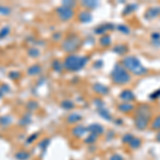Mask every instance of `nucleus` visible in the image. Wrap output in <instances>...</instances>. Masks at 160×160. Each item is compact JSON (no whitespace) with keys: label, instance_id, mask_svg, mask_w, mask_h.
Instances as JSON below:
<instances>
[{"label":"nucleus","instance_id":"nucleus-14","mask_svg":"<svg viewBox=\"0 0 160 160\" xmlns=\"http://www.w3.org/2000/svg\"><path fill=\"white\" fill-rule=\"evenodd\" d=\"M113 52L117 53V55H125V53L128 52L129 48L126 44H117L113 47Z\"/></svg>","mask_w":160,"mask_h":160},{"label":"nucleus","instance_id":"nucleus-31","mask_svg":"<svg viewBox=\"0 0 160 160\" xmlns=\"http://www.w3.org/2000/svg\"><path fill=\"white\" fill-rule=\"evenodd\" d=\"M28 55H29L31 58H38L39 55H41V53H40V50H39V49L32 47V48H30V49L28 50Z\"/></svg>","mask_w":160,"mask_h":160},{"label":"nucleus","instance_id":"nucleus-40","mask_svg":"<svg viewBox=\"0 0 160 160\" xmlns=\"http://www.w3.org/2000/svg\"><path fill=\"white\" fill-rule=\"evenodd\" d=\"M152 40H153V42L160 41V33L159 32H153L152 33Z\"/></svg>","mask_w":160,"mask_h":160},{"label":"nucleus","instance_id":"nucleus-39","mask_svg":"<svg viewBox=\"0 0 160 160\" xmlns=\"http://www.w3.org/2000/svg\"><path fill=\"white\" fill-rule=\"evenodd\" d=\"M109 160H124V158H123V156H121L120 154H113L111 155Z\"/></svg>","mask_w":160,"mask_h":160},{"label":"nucleus","instance_id":"nucleus-18","mask_svg":"<svg viewBox=\"0 0 160 160\" xmlns=\"http://www.w3.org/2000/svg\"><path fill=\"white\" fill-rule=\"evenodd\" d=\"M82 119V117L79 114V113H71V114L67 117V122L69 123V124H75V123H78L79 121H81Z\"/></svg>","mask_w":160,"mask_h":160},{"label":"nucleus","instance_id":"nucleus-35","mask_svg":"<svg viewBox=\"0 0 160 160\" xmlns=\"http://www.w3.org/2000/svg\"><path fill=\"white\" fill-rule=\"evenodd\" d=\"M38 103L36 101H29V103L27 104V108L29 109L30 111H33L35 110V109H38Z\"/></svg>","mask_w":160,"mask_h":160},{"label":"nucleus","instance_id":"nucleus-28","mask_svg":"<svg viewBox=\"0 0 160 160\" xmlns=\"http://www.w3.org/2000/svg\"><path fill=\"white\" fill-rule=\"evenodd\" d=\"M82 6H84L85 8L88 9H95L97 6H98V2L97 1H93V0H87V1H82L81 2Z\"/></svg>","mask_w":160,"mask_h":160},{"label":"nucleus","instance_id":"nucleus-11","mask_svg":"<svg viewBox=\"0 0 160 160\" xmlns=\"http://www.w3.org/2000/svg\"><path fill=\"white\" fill-rule=\"evenodd\" d=\"M113 29H114V26H113L112 24H106V25H103V26H98L94 30V32L96 34H99V35H105L107 31L113 30Z\"/></svg>","mask_w":160,"mask_h":160},{"label":"nucleus","instance_id":"nucleus-8","mask_svg":"<svg viewBox=\"0 0 160 160\" xmlns=\"http://www.w3.org/2000/svg\"><path fill=\"white\" fill-rule=\"evenodd\" d=\"M144 16L148 20L157 18L158 16H160V6H153V8H150L146 12H145Z\"/></svg>","mask_w":160,"mask_h":160},{"label":"nucleus","instance_id":"nucleus-22","mask_svg":"<svg viewBox=\"0 0 160 160\" xmlns=\"http://www.w3.org/2000/svg\"><path fill=\"white\" fill-rule=\"evenodd\" d=\"M138 9V4L136 3H133V4H128V6H126V8L124 9V11H123V14L124 15H130L131 13H133L134 11Z\"/></svg>","mask_w":160,"mask_h":160},{"label":"nucleus","instance_id":"nucleus-29","mask_svg":"<svg viewBox=\"0 0 160 160\" xmlns=\"http://www.w3.org/2000/svg\"><path fill=\"white\" fill-rule=\"evenodd\" d=\"M97 137L96 134H93V133H90L89 136L87 137V138L84 139V142L87 143V144H93L94 142H96L97 141Z\"/></svg>","mask_w":160,"mask_h":160},{"label":"nucleus","instance_id":"nucleus-4","mask_svg":"<svg viewBox=\"0 0 160 160\" xmlns=\"http://www.w3.org/2000/svg\"><path fill=\"white\" fill-rule=\"evenodd\" d=\"M110 76L113 83H115V84H126V83L130 82L131 80L130 74L122 66V64H115Z\"/></svg>","mask_w":160,"mask_h":160},{"label":"nucleus","instance_id":"nucleus-13","mask_svg":"<svg viewBox=\"0 0 160 160\" xmlns=\"http://www.w3.org/2000/svg\"><path fill=\"white\" fill-rule=\"evenodd\" d=\"M134 109V106L133 104L131 103H122L117 106V110L121 111L122 113H129L131 112Z\"/></svg>","mask_w":160,"mask_h":160},{"label":"nucleus","instance_id":"nucleus-37","mask_svg":"<svg viewBox=\"0 0 160 160\" xmlns=\"http://www.w3.org/2000/svg\"><path fill=\"white\" fill-rule=\"evenodd\" d=\"M62 6H67V8H71V9H74V6H76V2L75 1H63Z\"/></svg>","mask_w":160,"mask_h":160},{"label":"nucleus","instance_id":"nucleus-30","mask_svg":"<svg viewBox=\"0 0 160 160\" xmlns=\"http://www.w3.org/2000/svg\"><path fill=\"white\" fill-rule=\"evenodd\" d=\"M133 137H134V136H133L131 133H125L124 136L122 137V142L124 143V144H127V145H128L129 143L131 142V140L133 139Z\"/></svg>","mask_w":160,"mask_h":160},{"label":"nucleus","instance_id":"nucleus-1","mask_svg":"<svg viewBox=\"0 0 160 160\" xmlns=\"http://www.w3.org/2000/svg\"><path fill=\"white\" fill-rule=\"evenodd\" d=\"M152 122V108L147 104L139 105L134 115V126L139 130H144Z\"/></svg>","mask_w":160,"mask_h":160},{"label":"nucleus","instance_id":"nucleus-12","mask_svg":"<svg viewBox=\"0 0 160 160\" xmlns=\"http://www.w3.org/2000/svg\"><path fill=\"white\" fill-rule=\"evenodd\" d=\"M93 90L95 93L101 95H107L109 93V88L105 84H101V83H95V84H93Z\"/></svg>","mask_w":160,"mask_h":160},{"label":"nucleus","instance_id":"nucleus-19","mask_svg":"<svg viewBox=\"0 0 160 160\" xmlns=\"http://www.w3.org/2000/svg\"><path fill=\"white\" fill-rule=\"evenodd\" d=\"M99 44L104 47H108L112 44V40H111L110 35L108 34H105V35H101V39H99Z\"/></svg>","mask_w":160,"mask_h":160},{"label":"nucleus","instance_id":"nucleus-17","mask_svg":"<svg viewBox=\"0 0 160 160\" xmlns=\"http://www.w3.org/2000/svg\"><path fill=\"white\" fill-rule=\"evenodd\" d=\"M128 145L131 150H138V148L142 146V139L139 138V137H133V139L131 140V142Z\"/></svg>","mask_w":160,"mask_h":160},{"label":"nucleus","instance_id":"nucleus-33","mask_svg":"<svg viewBox=\"0 0 160 160\" xmlns=\"http://www.w3.org/2000/svg\"><path fill=\"white\" fill-rule=\"evenodd\" d=\"M117 30H119L120 32H122V33H125V34L130 33V29H129V27L126 26V25H119V26H117Z\"/></svg>","mask_w":160,"mask_h":160},{"label":"nucleus","instance_id":"nucleus-15","mask_svg":"<svg viewBox=\"0 0 160 160\" xmlns=\"http://www.w3.org/2000/svg\"><path fill=\"white\" fill-rule=\"evenodd\" d=\"M72 133H73V134L75 137L80 138V137H82L85 133H88V129H87V127L82 126V125H78V126L74 127Z\"/></svg>","mask_w":160,"mask_h":160},{"label":"nucleus","instance_id":"nucleus-32","mask_svg":"<svg viewBox=\"0 0 160 160\" xmlns=\"http://www.w3.org/2000/svg\"><path fill=\"white\" fill-rule=\"evenodd\" d=\"M0 14L1 15H9V14H11V9L6 6L0 4Z\"/></svg>","mask_w":160,"mask_h":160},{"label":"nucleus","instance_id":"nucleus-38","mask_svg":"<svg viewBox=\"0 0 160 160\" xmlns=\"http://www.w3.org/2000/svg\"><path fill=\"white\" fill-rule=\"evenodd\" d=\"M159 97H160V89H158L155 92H153V93L150 95V99H157V98H159Z\"/></svg>","mask_w":160,"mask_h":160},{"label":"nucleus","instance_id":"nucleus-6","mask_svg":"<svg viewBox=\"0 0 160 160\" xmlns=\"http://www.w3.org/2000/svg\"><path fill=\"white\" fill-rule=\"evenodd\" d=\"M57 15L62 22H68L71 20L72 18L75 16V11L74 9H71V8H67V6H61L57 9Z\"/></svg>","mask_w":160,"mask_h":160},{"label":"nucleus","instance_id":"nucleus-26","mask_svg":"<svg viewBox=\"0 0 160 160\" xmlns=\"http://www.w3.org/2000/svg\"><path fill=\"white\" fill-rule=\"evenodd\" d=\"M98 111H99V115H101L103 119H105L107 121H112V117H111L110 112H109L108 110H106V109L104 108H101L98 109Z\"/></svg>","mask_w":160,"mask_h":160},{"label":"nucleus","instance_id":"nucleus-3","mask_svg":"<svg viewBox=\"0 0 160 160\" xmlns=\"http://www.w3.org/2000/svg\"><path fill=\"white\" fill-rule=\"evenodd\" d=\"M89 60L90 58L88 55L85 57V55H78L72 53V55H68L64 59L63 66L64 68L69 72H78L87 65Z\"/></svg>","mask_w":160,"mask_h":160},{"label":"nucleus","instance_id":"nucleus-20","mask_svg":"<svg viewBox=\"0 0 160 160\" xmlns=\"http://www.w3.org/2000/svg\"><path fill=\"white\" fill-rule=\"evenodd\" d=\"M15 158L17 160H28L30 158V154L26 150H19L15 154Z\"/></svg>","mask_w":160,"mask_h":160},{"label":"nucleus","instance_id":"nucleus-7","mask_svg":"<svg viewBox=\"0 0 160 160\" xmlns=\"http://www.w3.org/2000/svg\"><path fill=\"white\" fill-rule=\"evenodd\" d=\"M120 98L122 99L124 103H131L136 99V96H134V93L131 90H123L120 93Z\"/></svg>","mask_w":160,"mask_h":160},{"label":"nucleus","instance_id":"nucleus-2","mask_svg":"<svg viewBox=\"0 0 160 160\" xmlns=\"http://www.w3.org/2000/svg\"><path fill=\"white\" fill-rule=\"evenodd\" d=\"M122 66L128 73L130 72V73H133L137 76H142L148 72V69L145 66L142 65L141 61L136 55H126V57L123 58Z\"/></svg>","mask_w":160,"mask_h":160},{"label":"nucleus","instance_id":"nucleus-34","mask_svg":"<svg viewBox=\"0 0 160 160\" xmlns=\"http://www.w3.org/2000/svg\"><path fill=\"white\" fill-rule=\"evenodd\" d=\"M49 144H50V139L47 138V139H44V140L40 143L39 146H40V148H42V150H46V148L49 146Z\"/></svg>","mask_w":160,"mask_h":160},{"label":"nucleus","instance_id":"nucleus-36","mask_svg":"<svg viewBox=\"0 0 160 160\" xmlns=\"http://www.w3.org/2000/svg\"><path fill=\"white\" fill-rule=\"evenodd\" d=\"M93 103H94V105H95V106L98 107V109L104 108V101H101V98H95Z\"/></svg>","mask_w":160,"mask_h":160},{"label":"nucleus","instance_id":"nucleus-45","mask_svg":"<svg viewBox=\"0 0 160 160\" xmlns=\"http://www.w3.org/2000/svg\"><path fill=\"white\" fill-rule=\"evenodd\" d=\"M3 95H4L3 91H2V90H1V88H0V98H1V97L3 96Z\"/></svg>","mask_w":160,"mask_h":160},{"label":"nucleus","instance_id":"nucleus-23","mask_svg":"<svg viewBox=\"0 0 160 160\" xmlns=\"http://www.w3.org/2000/svg\"><path fill=\"white\" fill-rule=\"evenodd\" d=\"M51 67H52L53 71L58 72V73H61V72L63 71V68H64L63 63H61L59 60H55V61L51 63Z\"/></svg>","mask_w":160,"mask_h":160},{"label":"nucleus","instance_id":"nucleus-21","mask_svg":"<svg viewBox=\"0 0 160 160\" xmlns=\"http://www.w3.org/2000/svg\"><path fill=\"white\" fill-rule=\"evenodd\" d=\"M150 128L153 130H158V131L160 130V114L157 115L154 120H152V122H150Z\"/></svg>","mask_w":160,"mask_h":160},{"label":"nucleus","instance_id":"nucleus-5","mask_svg":"<svg viewBox=\"0 0 160 160\" xmlns=\"http://www.w3.org/2000/svg\"><path fill=\"white\" fill-rule=\"evenodd\" d=\"M81 46V40L79 36L76 34H72V35L67 36V38L62 42L61 48L65 52H68L72 55V52H75Z\"/></svg>","mask_w":160,"mask_h":160},{"label":"nucleus","instance_id":"nucleus-10","mask_svg":"<svg viewBox=\"0 0 160 160\" xmlns=\"http://www.w3.org/2000/svg\"><path fill=\"white\" fill-rule=\"evenodd\" d=\"M92 18H93L92 13L88 10L82 11V12H80L79 14H78V20H79L80 23H83V24H88V23H90L92 20Z\"/></svg>","mask_w":160,"mask_h":160},{"label":"nucleus","instance_id":"nucleus-24","mask_svg":"<svg viewBox=\"0 0 160 160\" xmlns=\"http://www.w3.org/2000/svg\"><path fill=\"white\" fill-rule=\"evenodd\" d=\"M61 108H63L64 110H72V109L75 108V104H74L72 101L66 99V101H63L61 103Z\"/></svg>","mask_w":160,"mask_h":160},{"label":"nucleus","instance_id":"nucleus-44","mask_svg":"<svg viewBox=\"0 0 160 160\" xmlns=\"http://www.w3.org/2000/svg\"><path fill=\"white\" fill-rule=\"evenodd\" d=\"M156 141L157 142H160V130L158 131V133H157V136H156Z\"/></svg>","mask_w":160,"mask_h":160},{"label":"nucleus","instance_id":"nucleus-41","mask_svg":"<svg viewBox=\"0 0 160 160\" xmlns=\"http://www.w3.org/2000/svg\"><path fill=\"white\" fill-rule=\"evenodd\" d=\"M39 133H34V134H31V136L29 137V138L27 139V143H32L34 140H36V138H38Z\"/></svg>","mask_w":160,"mask_h":160},{"label":"nucleus","instance_id":"nucleus-25","mask_svg":"<svg viewBox=\"0 0 160 160\" xmlns=\"http://www.w3.org/2000/svg\"><path fill=\"white\" fill-rule=\"evenodd\" d=\"M12 123V117H9V115H3V117H0V125L3 127H6L9 125H11Z\"/></svg>","mask_w":160,"mask_h":160},{"label":"nucleus","instance_id":"nucleus-27","mask_svg":"<svg viewBox=\"0 0 160 160\" xmlns=\"http://www.w3.org/2000/svg\"><path fill=\"white\" fill-rule=\"evenodd\" d=\"M11 32V28L10 26H4L2 27L1 29H0V40H2V39H6V36L10 34Z\"/></svg>","mask_w":160,"mask_h":160},{"label":"nucleus","instance_id":"nucleus-9","mask_svg":"<svg viewBox=\"0 0 160 160\" xmlns=\"http://www.w3.org/2000/svg\"><path fill=\"white\" fill-rule=\"evenodd\" d=\"M87 129L90 133L96 134V136H101V134H103L104 131H105V128L99 124H91L89 127H87Z\"/></svg>","mask_w":160,"mask_h":160},{"label":"nucleus","instance_id":"nucleus-42","mask_svg":"<svg viewBox=\"0 0 160 160\" xmlns=\"http://www.w3.org/2000/svg\"><path fill=\"white\" fill-rule=\"evenodd\" d=\"M10 77L12 79H18L20 77V74L17 73V72H12V73H10Z\"/></svg>","mask_w":160,"mask_h":160},{"label":"nucleus","instance_id":"nucleus-16","mask_svg":"<svg viewBox=\"0 0 160 160\" xmlns=\"http://www.w3.org/2000/svg\"><path fill=\"white\" fill-rule=\"evenodd\" d=\"M27 73H28V75H30V76H38L39 74L42 73V66L40 64L31 65L27 69Z\"/></svg>","mask_w":160,"mask_h":160},{"label":"nucleus","instance_id":"nucleus-43","mask_svg":"<svg viewBox=\"0 0 160 160\" xmlns=\"http://www.w3.org/2000/svg\"><path fill=\"white\" fill-rule=\"evenodd\" d=\"M52 38H53V40H55V41L59 40V39L61 38V33H55V34H53Z\"/></svg>","mask_w":160,"mask_h":160}]
</instances>
